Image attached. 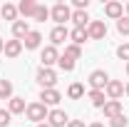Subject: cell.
Returning <instances> with one entry per match:
<instances>
[{
	"label": "cell",
	"instance_id": "836d02e7",
	"mask_svg": "<svg viewBox=\"0 0 129 127\" xmlns=\"http://www.w3.org/2000/svg\"><path fill=\"white\" fill-rule=\"evenodd\" d=\"M3 50H5V40H0V52H3Z\"/></svg>",
	"mask_w": 129,
	"mask_h": 127
},
{
	"label": "cell",
	"instance_id": "e575fe53",
	"mask_svg": "<svg viewBox=\"0 0 129 127\" xmlns=\"http://www.w3.org/2000/svg\"><path fill=\"white\" fill-rule=\"evenodd\" d=\"M35 127H50V125H47V122H40V125H35Z\"/></svg>",
	"mask_w": 129,
	"mask_h": 127
},
{
	"label": "cell",
	"instance_id": "8992f818",
	"mask_svg": "<svg viewBox=\"0 0 129 127\" xmlns=\"http://www.w3.org/2000/svg\"><path fill=\"white\" fill-rule=\"evenodd\" d=\"M87 32H89V40H104L107 37V25L104 20H92L87 25Z\"/></svg>",
	"mask_w": 129,
	"mask_h": 127
},
{
	"label": "cell",
	"instance_id": "5b68a950",
	"mask_svg": "<svg viewBox=\"0 0 129 127\" xmlns=\"http://www.w3.org/2000/svg\"><path fill=\"white\" fill-rule=\"evenodd\" d=\"M67 122H70V117H67V112L64 110H50L47 112V125L50 127H67Z\"/></svg>",
	"mask_w": 129,
	"mask_h": 127
},
{
	"label": "cell",
	"instance_id": "e0dca14e",
	"mask_svg": "<svg viewBox=\"0 0 129 127\" xmlns=\"http://www.w3.org/2000/svg\"><path fill=\"white\" fill-rule=\"evenodd\" d=\"M70 20L75 23V28H87V25L92 23V20H89V15H87V10H75Z\"/></svg>",
	"mask_w": 129,
	"mask_h": 127
},
{
	"label": "cell",
	"instance_id": "4316f807",
	"mask_svg": "<svg viewBox=\"0 0 129 127\" xmlns=\"http://www.w3.org/2000/svg\"><path fill=\"white\" fill-rule=\"evenodd\" d=\"M127 125H129V120H127V115H124V112L109 120V127H127Z\"/></svg>",
	"mask_w": 129,
	"mask_h": 127
},
{
	"label": "cell",
	"instance_id": "277c9868",
	"mask_svg": "<svg viewBox=\"0 0 129 127\" xmlns=\"http://www.w3.org/2000/svg\"><path fill=\"white\" fill-rule=\"evenodd\" d=\"M87 82H89L92 90H102V92H104V87H107V82H109V75H107L104 70H94V72H89Z\"/></svg>",
	"mask_w": 129,
	"mask_h": 127
},
{
	"label": "cell",
	"instance_id": "d6a6232c",
	"mask_svg": "<svg viewBox=\"0 0 129 127\" xmlns=\"http://www.w3.org/2000/svg\"><path fill=\"white\" fill-rule=\"evenodd\" d=\"M89 127H104V125H102V122H92Z\"/></svg>",
	"mask_w": 129,
	"mask_h": 127
},
{
	"label": "cell",
	"instance_id": "4dcf8cb0",
	"mask_svg": "<svg viewBox=\"0 0 129 127\" xmlns=\"http://www.w3.org/2000/svg\"><path fill=\"white\" fill-rule=\"evenodd\" d=\"M75 8L77 10H87L89 8V0H75Z\"/></svg>",
	"mask_w": 129,
	"mask_h": 127
},
{
	"label": "cell",
	"instance_id": "1f68e13d",
	"mask_svg": "<svg viewBox=\"0 0 129 127\" xmlns=\"http://www.w3.org/2000/svg\"><path fill=\"white\" fill-rule=\"evenodd\" d=\"M67 127H84V122H82V120H70Z\"/></svg>",
	"mask_w": 129,
	"mask_h": 127
},
{
	"label": "cell",
	"instance_id": "30bf717a",
	"mask_svg": "<svg viewBox=\"0 0 129 127\" xmlns=\"http://www.w3.org/2000/svg\"><path fill=\"white\" fill-rule=\"evenodd\" d=\"M104 15L112 17V20H119V17H124V5H122V3H117V0L107 3V5H104Z\"/></svg>",
	"mask_w": 129,
	"mask_h": 127
},
{
	"label": "cell",
	"instance_id": "f1b7e54d",
	"mask_svg": "<svg viewBox=\"0 0 129 127\" xmlns=\"http://www.w3.org/2000/svg\"><path fill=\"white\" fill-rule=\"evenodd\" d=\"M10 122H13V115L0 107V127H10Z\"/></svg>",
	"mask_w": 129,
	"mask_h": 127
},
{
	"label": "cell",
	"instance_id": "5bb4252c",
	"mask_svg": "<svg viewBox=\"0 0 129 127\" xmlns=\"http://www.w3.org/2000/svg\"><path fill=\"white\" fill-rule=\"evenodd\" d=\"M40 43H42V35H40L37 30H30V32H27V37L22 40V48H25V50H37V48H40Z\"/></svg>",
	"mask_w": 129,
	"mask_h": 127
},
{
	"label": "cell",
	"instance_id": "ac0fdd59",
	"mask_svg": "<svg viewBox=\"0 0 129 127\" xmlns=\"http://www.w3.org/2000/svg\"><path fill=\"white\" fill-rule=\"evenodd\" d=\"M70 37H72L75 45H82V43L89 40V32H87V28H72L70 30Z\"/></svg>",
	"mask_w": 129,
	"mask_h": 127
},
{
	"label": "cell",
	"instance_id": "3957f363",
	"mask_svg": "<svg viewBox=\"0 0 129 127\" xmlns=\"http://www.w3.org/2000/svg\"><path fill=\"white\" fill-rule=\"evenodd\" d=\"M50 17H52L57 25H64V23L72 17V10H70V5H67V3H55V5H52V10H50Z\"/></svg>",
	"mask_w": 129,
	"mask_h": 127
},
{
	"label": "cell",
	"instance_id": "2e32d148",
	"mask_svg": "<svg viewBox=\"0 0 129 127\" xmlns=\"http://www.w3.org/2000/svg\"><path fill=\"white\" fill-rule=\"evenodd\" d=\"M60 100H62V95H60L57 90H42V92H40V102H42L45 107H47V105H57Z\"/></svg>",
	"mask_w": 129,
	"mask_h": 127
},
{
	"label": "cell",
	"instance_id": "52a82bcc",
	"mask_svg": "<svg viewBox=\"0 0 129 127\" xmlns=\"http://www.w3.org/2000/svg\"><path fill=\"white\" fill-rule=\"evenodd\" d=\"M40 60H42V67H52V65H57V60H60L57 48H55V45H47V48L40 52Z\"/></svg>",
	"mask_w": 129,
	"mask_h": 127
},
{
	"label": "cell",
	"instance_id": "7402d4cb",
	"mask_svg": "<svg viewBox=\"0 0 129 127\" xmlns=\"http://www.w3.org/2000/svg\"><path fill=\"white\" fill-rule=\"evenodd\" d=\"M0 15L5 17V20H17V5H13V3H5V5L0 8Z\"/></svg>",
	"mask_w": 129,
	"mask_h": 127
},
{
	"label": "cell",
	"instance_id": "603a6c76",
	"mask_svg": "<svg viewBox=\"0 0 129 127\" xmlns=\"http://www.w3.org/2000/svg\"><path fill=\"white\" fill-rule=\"evenodd\" d=\"M64 57H70V60H80V57H82V48H80V45H75V43L64 45Z\"/></svg>",
	"mask_w": 129,
	"mask_h": 127
},
{
	"label": "cell",
	"instance_id": "8fae6325",
	"mask_svg": "<svg viewBox=\"0 0 129 127\" xmlns=\"http://www.w3.org/2000/svg\"><path fill=\"white\" fill-rule=\"evenodd\" d=\"M3 52H5V57H17L22 52V40H15V37L13 40H5V50Z\"/></svg>",
	"mask_w": 129,
	"mask_h": 127
},
{
	"label": "cell",
	"instance_id": "83f0119b",
	"mask_svg": "<svg viewBox=\"0 0 129 127\" xmlns=\"http://www.w3.org/2000/svg\"><path fill=\"white\" fill-rule=\"evenodd\" d=\"M117 30H119V35H129V17H119L117 20Z\"/></svg>",
	"mask_w": 129,
	"mask_h": 127
},
{
	"label": "cell",
	"instance_id": "4fadbf2b",
	"mask_svg": "<svg viewBox=\"0 0 129 127\" xmlns=\"http://www.w3.org/2000/svg\"><path fill=\"white\" fill-rule=\"evenodd\" d=\"M102 112H104L107 120H112L117 115H122V102H119V100H107V105L102 107Z\"/></svg>",
	"mask_w": 129,
	"mask_h": 127
},
{
	"label": "cell",
	"instance_id": "cb8c5ba5",
	"mask_svg": "<svg viewBox=\"0 0 129 127\" xmlns=\"http://www.w3.org/2000/svg\"><path fill=\"white\" fill-rule=\"evenodd\" d=\"M10 97H13V82L0 80V100H10Z\"/></svg>",
	"mask_w": 129,
	"mask_h": 127
},
{
	"label": "cell",
	"instance_id": "484cf974",
	"mask_svg": "<svg viewBox=\"0 0 129 127\" xmlns=\"http://www.w3.org/2000/svg\"><path fill=\"white\" fill-rule=\"evenodd\" d=\"M32 17H35L37 23H45V20L50 17V10L45 8V5H37V8H35V15H32Z\"/></svg>",
	"mask_w": 129,
	"mask_h": 127
},
{
	"label": "cell",
	"instance_id": "7c38bea8",
	"mask_svg": "<svg viewBox=\"0 0 129 127\" xmlns=\"http://www.w3.org/2000/svg\"><path fill=\"white\" fill-rule=\"evenodd\" d=\"M27 32H30L27 20H15V23H13V37H15V40H25Z\"/></svg>",
	"mask_w": 129,
	"mask_h": 127
},
{
	"label": "cell",
	"instance_id": "ffe728a7",
	"mask_svg": "<svg viewBox=\"0 0 129 127\" xmlns=\"http://www.w3.org/2000/svg\"><path fill=\"white\" fill-rule=\"evenodd\" d=\"M35 8H37V3L35 0H20V5H17V13L25 17H32L35 15Z\"/></svg>",
	"mask_w": 129,
	"mask_h": 127
},
{
	"label": "cell",
	"instance_id": "d6986e66",
	"mask_svg": "<svg viewBox=\"0 0 129 127\" xmlns=\"http://www.w3.org/2000/svg\"><path fill=\"white\" fill-rule=\"evenodd\" d=\"M87 97H89V102H92L94 107H99V110L107 105V95H104L102 90H89V92H87Z\"/></svg>",
	"mask_w": 129,
	"mask_h": 127
},
{
	"label": "cell",
	"instance_id": "d590c367",
	"mask_svg": "<svg viewBox=\"0 0 129 127\" xmlns=\"http://www.w3.org/2000/svg\"><path fill=\"white\" fill-rule=\"evenodd\" d=\"M124 92H127V95H129V82H127V85H124Z\"/></svg>",
	"mask_w": 129,
	"mask_h": 127
},
{
	"label": "cell",
	"instance_id": "7a4b0ae2",
	"mask_svg": "<svg viewBox=\"0 0 129 127\" xmlns=\"http://www.w3.org/2000/svg\"><path fill=\"white\" fill-rule=\"evenodd\" d=\"M25 115H27V120H30V122L40 125V122H45V120H47V107H45L42 102H30V105H27V110H25Z\"/></svg>",
	"mask_w": 129,
	"mask_h": 127
},
{
	"label": "cell",
	"instance_id": "9c48e42d",
	"mask_svg": "<svg viewBox=\"0 0 129 127\" xmlns=\"http://www.w3.org/2000/svg\"><path fill=\"white\" fill-rule=\"evenodd\" d=\"M67 37H70V30H67L64 25H55L52 32H50V45H55V48H57V45H62Z\"/></svg>",
	"mask_w": 129,
	"mask_h": 127
},
{
	"label": "cell",
	"instance_id": "ba28073f",
	"mask_svg": "<svg viewBox=\"0 0 129 127\" xmlns=\"http://www.w3.org/2000/svg\"><path fill=\"white\" fill-rule=\"evenodd\" d=\"M104 95H107V100H119V97L124 95V82H119V80H109L107 87H104Z\"/></svg>",
	"mask_w": 129,
	"mask_h": 127
},
{
	"label": "cell",
	"instance_id": "6da1fadb",
	"mask_svg": "<svg viewBox=\"0 0 129 127\" xmlns=\"http://www.w3.org/2000/svg\"><path fill=\"white\" fill-rule=\"evenodd\" d=\"M35 80H37V85H40L42 90H55V85H57V72H55L52 67H40Z\"/></svg>",
	"mask_w": 129,
	"mask_h": 127
},
{
	"label": "cell",
	"instance_id": "44dd1931",
	"mask_svg": "<svg viewBox=\"0 0 129 127\" xmlns=\"http://www.w3.org/2000/svg\"><path fill=\"white\" fill-rule=\"evenodd\" d=\"M67 97H70V100H80V97H84V85H82V82H72V85L67 87Z\"/></svg>",
	"mask_w": 129,
	"mask_h": 127
},
{
	"label": "cell",
	"instance_id": "9a60e30c",
	"mask_svg": "<svg viewBox=\"0 0 129 127\" xmlns=\"http://www.w3.org/2000/svg\"><path fill=\"white\" fill-rule=\"evenodd\" d=\"M25 110H27V105H25L22 97H10V100H8V112H10V115H22Z\"/></svg>",
	"mask_w": 129,
	"mask_h": 127
},
{
	"label": "cell",
	"instance_id": "74e56055",
	"mask_svg": "<svg viewBox=\"0 0 129 127\" xmlns=\"http://www.w3.org/2000/svg\"><path fill=\"white\" fill-rule=\"evenodd\" d=\"M127 75H129V62H127Z\"/></svg>",
	"mask_w": 129,
	"mask_h": 127
},
{
	"label": "cell",
	"instance_id": "f546056e",
	"mask_svg": "<svg viewBox=\"0 0 129 127\" xmlns=\"http://www.w3.org/2000/svg\"><path fill=\"white\" fill-rule=\"evenodd\" d=\"M117 57L129 62V43H124V45H119V48H117Z\"/></svg>",
	"mask_w": 129,
	"mask_h": 127
},
{
	"label": "cell",
	"instance_id": "8d00e7d4",
	"mask_svg": "<svg viewBox=\"0 0 129 127\" xmlns=\"http://www.w3.org/2000/svg\"><path fill=\"white\" fill-rule=\"evenodd\" d=\"M124 10H127V17H129V3H127V8H124Z\"/></svg>",
	"mask_w": 129,
	"mask_h": 127
},
{
	"label": "cell",
	"instance_id": "d4e9b609",
	"mask_svg": "<svg viewBox=\"0 0 129 127\" xmlns=\"http://www.w3.org/2000/svg\"><path fill=\"white\" fill-rule=\"evenodd\" d=\"M57 67H60L62 72H72V70H75V60H70V57L60 55V60H57Z\"/></svg>",
	"mask_w": 129,
	"mask_h": 127
}]
</instances>
